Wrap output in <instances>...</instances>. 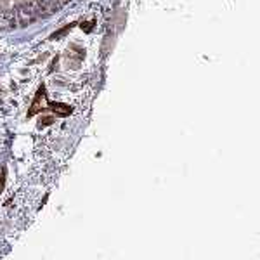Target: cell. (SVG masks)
<instances>
[{
	"instance_id": "cell-1",
	"label": "cell",
	"mask_w": 260,
	"mask_h": 260,
	"mask_svg": "<svg viewBox=\"0 0 260 260\" xmlns=\"http://www.w3.org/2000/svg\"><path fill=\"white\" fill-rule=\"evenodd\" d=\"M50 108H52V111L56 113L57 116H68L71 113V108L68 104H62V103H52Z\"/></svg>"
},
{
	"instance_id": "cell-2",
	"label": "cell",
	"mask_w": 260,
	"mask_h": 260,
	"mask_svg": "<svg viewBox=\"0 0 260 260\" xmlns=\"http://www.w3.org/2000/svg\"><path fill=\"white\" fill-rule=\"evenodd\" d=\"M44 95H45V90L44 89H40L39 92H37L35 103H33V106H31V110H30V116H33L37 111H39V104H42V99H44Z\"/></svg>"
},
{
	"instance_id": "cell-3",
	"label": "cell",
	"mask_w": 260,
	"mask_h": 260,
	"mask_svg": "<svg viewBox=\"0 0 260 260\" xmlns=\"http://www.w3.org/2000/svg\"><path fill=\"white\" fill-rule=\"evenodd\" d=\"M50 121H52V118H44V121H42V125H49Z\"/></svg>"
},
{
	"instance_id": "cell-4",
	"label": "cell",
	"mask_w": 260,
	"mask_h": 260,
	"mask_svg": "<svg viewBox=\"0 0 260 260\" xmlns=\"http://www.w3.org/2000/svg\"><path fill=\"white\" fill-rule=\"evenodd\" d=\"M4 187V179H2V175H0V189Z\"/></svg>"
}]
</instances>
